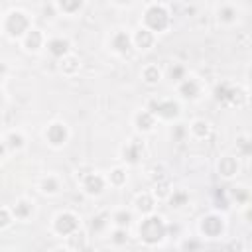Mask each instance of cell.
I'll list each match as a JSON object with an SVG mask.
<instances>
[{"label": "cell", "mask_w": 252, "mask_h": 252, "mask_svg": "<svg viewBox=\"0 0 252 252\" xmlns=\"http://www.w3.org/2000/svg\"><path fill=\"white\" fill-rule=\"evenodd\" d=\"M142 77H144V81L148 85H156L159 81V77H161V71L156 65H146L144 71H142Z\"/></svg>", "instance_id": "16"}, {"label": "cell", "mask_w": 252, "mask_h": 252, "mask_svg": "<svg viewBox=\"0 0 252 252\" xmlns=\"http://www.w3.org/2000/svg\"><path fill=\"white\" fill-rule=\"evenodd\" d=\"M110 47L114 51H120V53L128 51L130 49V37H128V33L126 32H116L112 35V39H110Z\"/></svg>", "instance_id": "14"}, {"label": "cell", "mask_w": 252, "mask_h": 252, "mask_svg": "<svg viewBox=\"0 0 252 252\" xmlns=\"http://www.w3.org/2000/svg\"><path fill=\"white\" fill-rule=\"evenodd\" d=\"M104 185H106V179H104L98 171H93V173H89V175L83 177V189H85V193H89V195H98V193H102Z\"/></svg>", "instance_id": "8"}, {"label": "cell", "mask_w": 252, "mask_h": 252, "mask_svg": "<svg viewBox=\"0 0 252 252\" xmlns=\"http://www.w3.org/2000/svg\"><path fill=\"white\" fill-rule=\"evenodd\" d=\"M24 146H26V136H24L20 130H10V132H6L4 138H2V154H4V158L8 156V152L16 154V152H20Z\"/></svg>", "instance_id": "5"}, {"label": "cell", "mask_w": 252, "mask_h": 252, "mask_svg": "<svg viewBox=\"0 0 252 252\" xmlns=\"http://www.w3.org/2000/svg\"><path fill=\"white\" fill-rule=\"evenodd\" d=\"M219 171L224 177H232L234 173H238V161L232 156H222V159L219 161Z\"/></svg>", "instance_id": "13"}, {"label": "cell", "mask_w": 252, "mask_h": 252, "mask_svg": "<svg viewBox=\"0 0 252 252\" xmlns=\"http://www.w3.org/2000/svg\"><path fill=\"white\" fill-rule=\"evenodd\" d=\"M83 4H85V0H57L59 12H63V14H67V16H73V14L81 12Z\"/></svg>", "instance_id": "15"}, {"label": "cell", "mask_w": 252, "mask_h": 252, "mask_svg": "<svg viewBox=\"0 0 252 252\" xmlns=\"http://www.w3.org/2000/svg\"><path fill=\"white\" fill-rule=\"evenodd\" d=\"M248 79H250V83H252V69L248 71Z\"/></svg>", "instance_id": "21"}, {"label": "cell", "mask_w": 252, "mask_h": 252, "mask_svg": "<svg viewBox=\"0 0 252 252\" xmlns=\"http://www.w3.org/2000/svg\"><path fill=\"white\" fill-rule=\"evenodd\" d=\"M156 118H161V120H171L179 114V106L173 102V100H158L154 102L150 108H148Z\"/></svg>", "instance_id": "6"}, {"label": "cell", "mask_w": 252, "mask_h": 252, "mask_svg": "<svg viewBox=\"0 0 252 252\" xmlns=\"http://www.w3.org/2000/svg\"><path fill=\"white\" fill-rule=\"evenodd\" d=\"M39 191L43 195H57L61 191V179L57 175H53V173H47L39 181Z\"/></svg>", "instance_id": "12"}, {"label": "cell", "mask_w": 252, "mask_h": 252, "mask_svg": "<svg viewBox=\"0 0 252 252\" xmlns=\"http://www.w3.org/2000/svg\"><path fill=\"white\" fill-rule=\"evenodd\" d=\"M20 43H22V47H24L28 53H37V51H41V49L47 45V37L43 35L41 30L32 28V30L20 39Z\"/></svg>", "instance_id": "4"}, {"label": "cell", "mask_w": 252, "mask_h": 252, "mask_svg": "<svg viewBox=\"0 0 252 252\" xmlns=\"http://www.w3.org/2000/svg\"><path fill=\"white\" fill-rule=\"evenodd\" d=\"M177 91H179V94H181L183 98H189V100H195V98L201 96V85H199V81L193 79V77H185L183 81H179Z\"/></svg>", "instance_id": "7"}, {"label": "cell", "mask_w": 252, "mask_h": 252, "mask_svg": "<svg viewBox=\"0 0 252 252\" xmlns=\"http://www.w3.org/2000/svg\"><path fill=\"white\" fill-rule=\"evenodd\" d=\"M234 10L232 8H226V10H219V20H222V22H234Z\"/></svg>", "instance_id": "19"}, {"label": "cell", "mask_w": 252, "mask_h": 252, "mask_svg": "<svg viewBox=\"0 0 252 252\" xmlns=\"http://www.w3.org/2000/svg\"><path fill=\"white\" fill-rule=\"evenodd\" d=\"M69 47H71V43L67 37H51V39H47V45H45V49L57 59L69 55Z\"/></svg>", "instance_id": "9"}, {"label": "cell", "mask_w": 252, "mask_h": 252, "mask_svg": "<svg viewBox=\"0 0 252 252\" xmlns=\"http://www.w3.org/2000/svg\"><path fill=\"white\" fill-rule=\"evenodd\" d=\"M43 138H45V142H47L51 148H63V146L67 144V140H69L67 124H65V122H59V120L47 124V128H45V132H43Z\"/></svg>", "instance_id": "3"}, {"label": "cell", "mask_w": 252, "mask_h": 252, "mask_svg": "<svg viewBox=\"0 0 252 252\" xmlns=\"http://www.w3.org/2000/svg\"><path fill=\"white\" fill-rule=\"evenodd\" d=\"M144 24L148 30H152L154 33H159L163 32L167 26H169V14L163 6L159 4H154L146 10V16H144Z\"/></svg>", "instance_id": "2"}, {"label": "cell", "mask_w": 252, "mask_h": 252, "mask_svg": "<svg viewBox=\"0 0 252 252\" xmlns=\"http://www.w3.org/2000/svg\"><path fill=\"white\" fill-rule=\"evenodd\" d=\"M154 39H156V33L144 26V28H140V30L134 33L132 43H134L138 49H150V47L154 45Z\"/></svg>", "instance_id": "11"}, {"label": "cell", "mask_w": 252, "mask_h": 252, "mask_svg": "<svg viewBox=\"0 0 252 252\" xmlns=\"http://www.w3.org/2000/svg\"><path fill=\"white\" fill-rule=\"evenodd\" d=\"M130 219H132V215H130V213H126V211H122V215H114L116 224H118V226H124V228H126V224L130 222Z\"/></svg>", "instance_id": "18"}, {"label": "cell", "mask_w": 252, "mask_h": 252, "mask_svg": "<svg viewBox=\"0 0 252 252\" xmlns=\"http://www.w3.org/2000/svg\"><path fill=\"white\" fill-rule=\"evenodd\" d=\"M32 28H33L32 20L24 10H16L14 8V10L4 14L2 30H4V35H8L10 39H22Z\"/></svg>", "instance_id": "1"}, {"label": "cell", "mask_w": 252, "mask_h": 252, "mask_svg": "<svg viewBox=\"0 0 252 252\" xmlns=\"http://www.w3.org/2000/svg\"><path fill=\"white\" fill-rule=\"evenodd\" d=\"M114 2H116L118 6H130V4L134 2V0H114Z\"/></svg>", "instance_id": "20"}, {"label": "cell", "mask_w": 252, "mask_h": 252, "mask_svg": "<svg viewBox=\"0 0 252 252\" xmlns=\"http://www.w3.org/2000/svg\"><path fill=\"white\" fill-rule=\"evenodd\" d=\"M33 201H30V199H18L14 205H12V213H14V217H16V220H22V222H26L32 215H33Z\"/></svg>", "instance_id": "10"}, {"label": "cell", "mask_w": 252, "mask_h": 252, "mask_svg": "<svg viewBox=\"0 0 252 252\" xmlns=\"http://www.w3.org/2000/svg\"><path fill=\"white\" fill-rule=\"evenodd\" d=\"M0 215H2V220H0V228L2 230H6L14 220H16V217H14V213H12V207H8V205H4L2 207V211H0Z\"/></svg>", "instance_id": "17"}]
</instances>
